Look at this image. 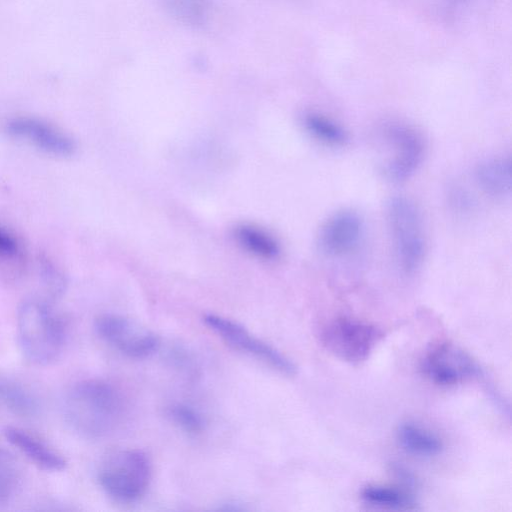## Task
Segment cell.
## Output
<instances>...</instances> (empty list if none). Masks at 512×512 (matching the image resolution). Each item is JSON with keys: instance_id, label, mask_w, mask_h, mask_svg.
<instances>
[{"instance_id": "1", "label": "cell", "mask_w": 512, "mask_h": 512, "mask_svg": "<svg viewBox=\"0 0 512 512\" xmlns=\"http://www.w3.org/2000/svg\"><path fill=\"white\" fill-rule=\"evenodd\" d=\"M64 417L78 434L98 439L111 434L125 413L121 391L103 379H86L74 384L66 393Z\"/></svg>"}, {"instance_id": "2", "label": "cell", "mask_w": 512, "mask_h": 512, "mask_svg": "<svg viewBox=\"0 0 512 512\" xmlns=\"http://www.w3.org/2000/svg\"><path fill=\"white\" fill-rule=\"evenodd\" d=\"M65 326L50 305L41 299L23 301L17 312V336L25 358L35 365L54 362L65 343Z\"/></svg>"}, {"instance_id": "3", "label": "cell", "mask_w": 512, "mask_h": 512, "mask_svg": "<svg viewBox=\"0 0 512 512\" xmlns=\"http://www.w3.org/2000/svg\"><path fill=\"white\" fill-rule=\"evenodd\" d=\"M152 463L139 449H121L109 454L98 471V482L104 492L121 503L142 498L151 482Z\"/></svg>"}, {"instance_id": "4", "label": "cell", "mask_w": 512, "mask_h": 512, "mask_svg": "<svg viewBox=\"0 0 512 512\" xmlns=\"http://www.w3.org/2000/svg\"><path fill=\"white\" fill-rule=\"evenodd\" d=\"M387 219L397 262L406 274L414 273L425 255V235L417 205L406 197H393L387 205Z\"/></svg>"}, {"instance_id": "5", "label": "cell", "mask_w": 512, "mask_h": 512, "mask_svg": "<svg viewBox=\"0 0 512 512\" xmlns=\"http://www.w3.org/2000/svg\"><path fill=\"white\" fill-rule=\"evenodd\" d=\"M383 337L377 326L348 317L336 318L321 330L322 345L337 358L360 363L366 360Z\"/></svg>"}, {"instance_id": "6", "label": "cell", "mask_w": 512, "mask_h": 512, "mask_svg": "<svg viewBox=\"0 0 512 512\" xmlns=\"http://www.w3.org/2000/svg\"><path fill=\"white\" fill-rule=\"evenodd\" d=\"M203 323L231 348L248 354L264 362L278 372L293 376L297 372L295 364L281 351L253 335L242 324L227 317L207 313Z\"/></svg>"}, {"instance_id": "7", "label": "cell", "mask_w": 512, "mask_h": 512, "mask_svg": "<svg viewBox=\"0 0 512 512\" xmlns=\"http://www.w3.org/2000/svg\"><path fill=\"white\" fill-rule=\"evenodd\" d=\"M94 328L103 341L129 358L149 357L160 345L152 330L122 315L101 314L95 319Z\"/></svg>"}, {"instance_id": "8", "label": "cell", "mask_w": 512, "mask_h": 512, "mask_svg": "<svg viewBox=\"0 0 512 512\" xmlns=\"http://www.w3.org/2000/svg\"><path fill=\"white\" fill-rule=\"evenodd\" d=\"M387 156L381 164L384 176L392 182L409 179L422 163L425 145L422 135L400 123L389 124L383 131Z\"/></svg>"}, {"instance_id": "9", "label": "cell", "mask_w": 512, "mask_h": 512, "mask_svg": "<svg viewBox=\"0 0 512 512\" xmlns=\"http://www.w3.org/2000/svg\"><path fill=\"white\" fill-rule=\"evenodd\" d=\"M422 370L433 383L443 386L456 385L481 374L477 362L450 342L433 346L424 356Z\"/></svg>"}, {"instance_id": "10", "label": "cell", "mask_w": 512, "mask_h": 512, "mask_svg": "<svg viewBox=\"0 0 512 512\" xmlns=\"http://www.w3.org/2000/svg\"><path fill=\"white\" fill-rule=\"evenodd\" d=\"M6 131L24 139L54 156L67 157L74 153V140L66 133L34 117H16L6 124Z\"/></svg>"}, {"instance_id": "11", "label": "cell", "mask_w": 512, "mask_h": 512, "mask_svg": "<svg viewBox=\"0 0 512 512\" xmlns=\"http://www.w3.org/2000/svg\"><path fill=\"white\" fill-rule=\"evenodd\" d=\"M362 233L363 223L359 215L342 210L331 215L321 226L318 245L326 255L343 256L357 247Z\"/></svg>"}, {"instance_id": "12", "label": "cell", "mask_w": 512, "mask_h": 512, "mask_svg": "<svg viewBox=\"0 0 512 512\" xmlns=\"http://www.w3.org/2000/svg\"><path fill=\"white\" fill-rule=\"evenodd\" d=\"M4 434L13 446L38 467L47 471H60L66 467V460L62 455L29 432L16 427H7Z\"/></svg>"}, {"instance_id": "13", "label": "cell", "mask_w": 512, "mask_h": 512, "mask_svg": "<svg viewBox=\"0 0 512 512\" xmlns=\"http://www.w3.org/2000/svg\"><path fill=\"white\" fill-rule=\"evenodd\" d=\"M475 179L487 194L503 197L511 191V161L509 157H494L480 162Z\"/></svg>"}, {"instance_id": "14", "label": "cell", "mask_w": 512, "mask_h": 512, "mask_svg": "<svg viewBox=\"0 0 512 512\" xmlns=\"http://www.w3.org/2000/svg\"><path fill=\"white\" fill-rule=\"evenodd\" d=\"M397 440L404 450L418 456H435L443 449L439 437L412 422L402 423L398 427Z\"/></svg>"}, {"instance_id": "15", "label": "cell", "mask_w": 512, "mask_h": 512, "mask_svg": "<svg viewBox=\"0 0 512 512\" xmlns=\"http://www.w3.org/2000/svg\"><path fill=\"white\" fill-rule=\"evenodd\" d=\"M362 500L369 505L392 510H414L417 501L411 490L401 487L367 485L361 492Z\"/></svg>"}, {"instance_id": "16", "label": "cell", "mask_w": 512, "mask_h": 512, "mask_svg": "<svg viewBox=\"0 0 512 512\" xmlns=\"http://www.w3.org/2000/svg\"><path fill=\"white\" fill-rule=\"evenodd\" d=\"M239 244L253 255L266 260L279 256L280 245L267 231L250 224H241L235 229Z\"/></svg>"}, {"instance_id": "17", "label": "cell", "mask_w": 512, "mask_h": 512, "mask_svg": "<svg viewBox=\"0 0 512 512\" xmlns=\"http://www.w3.org/2000/svg\"><path fill=\"white\" fill-rule=\"evenodd\" d=\"M166 10L183 24L202 28L210 22L213 0H161Z\"/></svg>"}, {"instance_id": "18", "label": "cell", "mask_w": 512, "mask_h": 512, "mask_svg": "<svg viewBox=\"0 0 512 512\" xmlns=\"http://www.w3.org/2000/svg\"><path fill=\"white\" fill-rule=\"evenodd\" d=\"M308 133L329 146H343L348 142V133L335 121L318 113H308L303 120Z\"/></svg>"}, {"instance_id": "19", "label": "cell", "mask_w": 512, "mask_h": 512, "mask_svg": "<svg viewBox=\"0 0 512 512\" xmlns=\"http://www.w3.org/2000/svg\"><path fill=\"white\" fill-rule=\"evenodd\" d=\"M0 403L13 414L22 417H31L38 411L36 398L14 382L0 381Z\"/></svg>"}, {"instance_id": "20", "label": "cell", "mask_w": 512, "mask_h": 512, "mask_svg": "<svg viewBox=\"0 0 512 512\" xmlns=\"http://www.w3.org/2000/svg\"><path fill=\"white\" fill-rule=\"evenodd\" d=\"M170 421L189 435L201 434L206 425L203 415L194 407L183 403H173L166 408Z\"/></svg>"}, {"instance_id": "21", "label": "cell", "mask_w": 512, "mask_h": 512, "mask_svg": "<svg viewBox=\"0 0 512 512\" xmlns=\"http://www.w3.org/2000/svg\"><path fill=\"white\" fill-rule=\"evenodd\" d=\"M21 468L16 458L0 447V503L12 498L21 483Z\"/></svg>"}, {"instance_id": "22", "label": "cell", "mask_w": 512, "mask_h": 512, "mask_svg": "<svg viewBox=\"0 0 512 512\" xmlns=\"http://www.w3.org/2000/svg\"><path fill=\"white\" fill-rule=\"evenodd\" d=\"M40 273L47 293L53 298L61 296L66 286V281L61 271L48 260H44L41 262Z\"/></svg>"}, {"instance_id": "23", "label": "cell", "mask_w": 512, "mask_h": 512, "mask_svg": "<svg viewBox=\"0 0 512 512\" xmlns=\"http://www.w3.org/2000/svg\"><path fill=\"white\" fill-rule=\"evenodd\" d=\"M20 246L16 238L0 227V262L15 260L19 257Z\"/></svg>"}]
</instances>
